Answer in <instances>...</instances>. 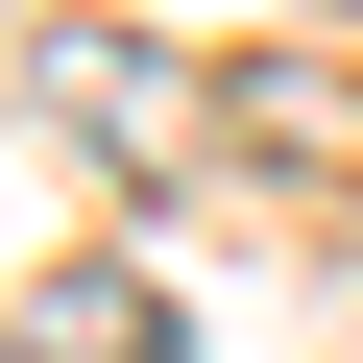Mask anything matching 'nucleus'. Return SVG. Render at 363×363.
Masks as SVG:
<instances>
[{
    "label": "nucleus",
    "mask_w": 363,
    "mask_h": 363,
    "mask_svg": "<svg viewBox=\"0 0 363 363\" xmlns=\"http://www.w3.org/2000/svg\"><path fill=\"white\" fill-rule=\"evenodd\" d=\"M25 363H194V339H169L145 267H49V291H25Z\"/></svg>",
    "instance_id": "nucleus-1"
}]
</instances>
